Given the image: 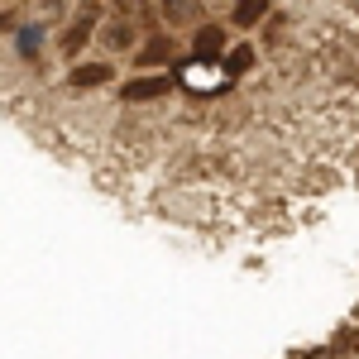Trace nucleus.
<instances>
[{
	"mask_svg": "<svg viewBox=\"0 0 359 359\" xmlns=\"http://www.w3.org/2000/svg\"><path fill=\"white\" fill-rule=\"evenodd\" d=\"M269 15V0H235V25L249 29V25H259Z\"/></svg>",
	"mask_w": 359,
	"mask_h": 359,
	"instance_id": "1",
	"label": "nucleus"
},
{
	"mask_svg": "<svg viewBox=\"0 0 359 359\" xmlns=\"http://www.w3.org/2000/svg\"><path fill=\"white\" fill-rule=\"evenodd\" d=\"M168 86H172V77H149V82H130V86H125V96H130V101H144V96L168 91Z\"/></svg>",
	"mask_w": 359,
	"mask_h": 359,
	"instance_id": "2",
	"label": "nucleus"
},
{
	"mask_svg": "<svg viewBox=\"0 0 359 359\" xmlns=\"http://www.w3.org/2000/svg\"><path fill=\"white\" fill-rule=\"evenodd\" d=\"M15 48H20L25 57H34L39 48H43V29H39V25H25L20 34H15Z\"/></svg>",
	"mask_w": 359,
	"mask_h": 359,
	"instance_id": "3",
	"label": "nucleus"
},
{
	"mask_svg": "<svg viewBox=\"0 0 359 359\" xmlns=\"http://www.w3.org/2000/svg\"><path fill=\"white\" fill-rule=\"evenodd\" d=\"M221 48H225L221 29H201V34H196V57H216Z\"/></svg>",
	"mask_w": 359,
	"mask_h": 359,
	"instance_id": "4",
	"label": "nucleus"
},
{
	"mask_svg": "<svg viewBox=\"0 0 359 359\" xmlns=\"http://www.w3.org/2000/svg\"><path fill=\"white\" fill-rule=\"evenodd\" d=\"M163 10L172 20H187V15H196V0H163Z\"/></svg>",
	"mask_w": 359,
	"mask_h": 359,
	"instance_id": "5",
	"label": "nucleus"
},
{
	"mask_svg": "<svg viewBox=\"0 0 359 359\" xmlns=\"http://www.w3.org/2000/svg\"><path fill=\"white\" fill-rule=\"evenodd\" d=\"M245 67H254V53L249 48H235L230 53V72H245Z\"/></svg>",
	"mask_w": 359,
	"mask_h": 359,
	"instance_id": "6",
	"label": "nucleus"
},
{
	"mask_svg": "<svg viewBox=\"0 0 359 359\" xmlns=\"http://www.w3.org/2000/svg\"><path fill=\"white\" fill-rule=\"evenodd\" d=\"M106 77H111V67H96V72L86 67V72H77V77H72V82H77V86H86V82H106Z\"/></svg>",
	"mask_w": 359,
	"mask_h": 359,
	"instance_id": "7",
	"label": "nucleus"
}]
</instances>
